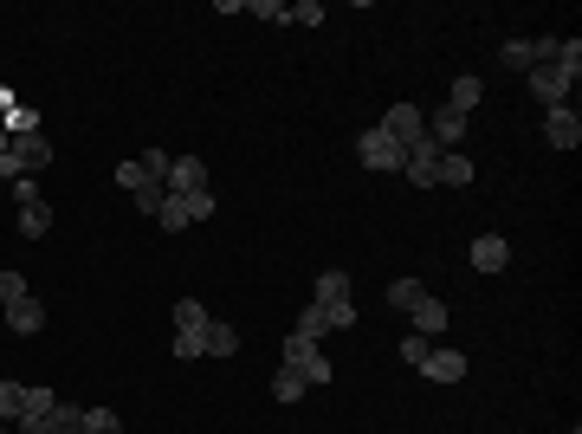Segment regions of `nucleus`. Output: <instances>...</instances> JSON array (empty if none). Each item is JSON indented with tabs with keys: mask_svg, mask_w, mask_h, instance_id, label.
I'll use <instances>...</instances> for the list:
<instances>
[{
	"mask_svg": "<svg viewBox=\"0 0 582 434\" xmlns=\"http://www.w3.org/2000/svg\"><path fill=\"white\" fill-rule=\"evenodd\" d=\"M356 156H363V169H382V175H401V162H408V149H401L395 137H382L376 124L356 137Z\"/></svg>",
	"mask_w": 582,
	"mask_h": 434,
	"instance_id": "nucleus-1",
	"label": "nucleus"
},
{
	"mask_svg": "<svg viewBox=\"0 0 582 434\" xmlns=\"http://www.w3.org/2000/svg\"><path fill=\"white\" fill-rule=\"evenodd\" d=\"M531 98L544 104V111H557V104H570V91H576V72H563V65H531Z\"/></svg>",
	"mask_w": 582,
	"mask_h": 434,
	"instance_id": "nucleus-2",
	"label": "nucleus"
},
{
	"mask_svg": "<svg viewBox=\"0 0 582 434\" xmlns=\"http://www.w3.org/2000/svg\"><path fill=\"white\" fill-rule=\"evenodd\" d=\"M376 130H382V137H395L401 149H414V143H421V137H427V117H421V111H414V104H388V111H382V124H376Z\"/></svg>",
	"mask_w": 582,
	"mask_h": 434,
	"instance_id": "nucleus-3",
	"label": "nucleus"
},
{
	"mask_svg": "<svg viewBox=\"0 0 582 434\" xmlns=\"http://www.w3.org/2000/svg\"><path fill=\"white\" fill-rule=\"evenodd\" d=\"M440 156H447V149H440L434 137H421L408 149V162H401V175H408L414 188H440Z\"/></svg>",
	"mask_w": 582,
	"mask_h": 434,
	"instance_id": "nucleus-4",
	"label": "nucleus"
},
{
	"mask_svg": "<svg viewBox=\"0 0 582 434\" xmlns=\"http://www.w3.org/2000/svg\"><path fill=\"white\" fill-rule=\"evenodd\" d=\"M52 409H59V396H52L46 383H33V389H26V409H20V422H13V428H20V434H52Z\"/></svg>",
	"mask_w": 582,
	"mask_h": 434,
	"instance_id": "nucleus-5",
	"label": "nucleus"
},
{
	"mask_svg": "<svg viewBox=\"0 0 582 434\" xmlns=\"http://www.w3.org/2000/svg\"><path fill=\"white\" fill-rule=\"evenodd\" d=\"M466 266H473V273H505V266H511L505 234H479L473 247H466Z\"/></svg>",
	"mask_w": 582,
	"mask_h": 434,
	"instance_id": "nucleus-6",
	"label": "nucleus"
},
{
	"mask_svg": "<svg viewBox=\"0 0 582 434\" xmlns=\"http://www.w3.org/2000/svg\"><path fill=\"white\" fill-rule=\"evenodd\" d=\"M544 137H550V149H576V143H582L576 104H557V111H544Z\"/></svg>",
	"mask_w": 582,
	"mask_h": 434,
	"instance_id": "nucleus-7",
	"label": "nucleus"
},
{
	"mask_svg": "<svg viewBox=\"0 0 582 434\" xmlns=\"http://www.w3.org/2000/svg\"><path fill=\"white\" fill-rule=\"evenodd\" d=\"M427 117V137H434L440 149H460L466 143V117L453 111V104H440V111H421Z\"/></svg>",
	"mask_w": 582,
	"mask_h": 434,
	"instance_id": "nucleus-8",
	"label": "nucleus"
},
{
	"mask_svg": "<svg viewBox=\"0 0 582 434\" xmlns=\"http://www.w3.org/2000/svg\"><path fill=\"white\" fill-rule=\"evenodd\" d=\"M7 156L20 162L26 175H39V169H46V162H52V143H46V137H39V130H33V137H13V143H7Z\"/></svg>",
	"mask_w": 582,
	"mask_h": 434,
	"instance_id": "nucleus-9",
	"label": "nucleus"
},
{
	"mask_svg": "<svg viewBox=\"0 0 582 434\" xmlns=\"http://www.w3.org/2000/svg\"><path fill=\"white\" fill-rule=\"evenodd\" d=\"M421 376H427V383H460V376H466V357H460V350H427Z\"/></svg>",
	"mask_w": 582,
	"mask_h": 434,
	"instance_id": "nucleus-10",
	"label": "nucleus"
},
{
	"mask_svg": "<svg viewBox=\"0 0 582 434\" xmlns=\"http://www.w3.org/2000/svg\"><path fill=\"white\" fill-rule=\"evenodd\" d=\"M194 188H207V162H201V156H175V169H169V195H194Z\"/></svg>",
	"mask_w": 582,
	"mask_h": 434,
	"instance_id": "nucleus-11",
	"label": "nucleus"
},
{
	"mask_svg": "<svg viewBox=\"0 0 582 434\" xmlns=\"http://www.w3.org/2000/svg\"><path fill=\"white\" fill-rule=\"evenodd\" d=\"M7 331H13V337L46 331V305H39V298H20V305H7Z\"/></svg>",
	"mask_w": 582,
	"mask_h": 434,
	"instance_id": "nucleus-12",
	"label": "nucleus"
},
{
	"mask_svg": "<svg viewBox=\"0 0 582 434\" xmlns=\"http://www.w3.org/2000/svg\"><path fill=\"white\" fill-rule=\"evenodd\" d=\"M447 104H453V111H460V117H473L479 104H485V78L460 72V78H453V91H447Z\"/></svg>",
	"mask_w": 582,
	"mask_h": 434,
	"instance_id": "nucleus-13",
	"label": "nucleus"
},
{
	"mask_svg": "<svg viewBox=\"0 0 582 434\" xmlns=\"http://www.w3.org/2000/svg\"><path fill=\"white\" fill-rule=\"evenodd\" d=\"M343 298H350V273H343V266L317 273V286H311V305H343Z\"/></svg>",
	"mask_w": 582,
	"mask_h": 434,
	"instance_id": "nucleus-14",
	"label": "nucleus"
},
{
	"mask_svg": "<svg viewBox=\"0 0 582 434\" xmlns=\"http://www.w3.org/2000/svg\"><path fill=\"white\" fill-rule=\"evenodd\" d=\"M20 234H26V240H46V234H52V208H46V195H39V201H20Z\"/></svg>",
	"mask_w": 582,
	"mask_h": 434,
	"instance_id": "nucleus-15",
	"label": "nucleus"
},
{
	"mask_svg": "<svg viewBox=\"0 0 582 434\" xmlns=\"http://www.w3.org/2000/svg\"><path fill=\"white\" fill-rule=\"evenodd\" d=\"M414 331H421V337H440V331H447V305H440L434 292L414 305Z\"/></svg>",
	"mask_w": 582,
	"mask_h": 434,
	"instance_id": "nucleus-16",
	"label": "nucleus"
},
{
	"mask_svg": "<svg viewBox=\"0 0 582 434\" xmlns=\"http://www.w3.org/2000/svg\"><path fill=\"white\" fill-rule=\"evenodd\" d=\"M304 389H311V383H304L298 363H279V370H272V396H279V402H298Z\"/></svg>",
	"mask_w": 582,
	"mask_h": 434,
	"instance_id": "nucleus-17",
	"label": "nucleus"
},
{
	"mask_svg": "<svg viewBox=\"0 0 582 434\" xmlns=\"http://www.w3.org/2000/svg\"><path fill=\"white\" fill-rule=\"evenodd\" d=\"M201 344H207V357H233V350H240V331H233V324H214V318H207Z\"/></svg>",
	"mask_w": 582,
	"mask_h": 434,
	"instance_id": "nucleus-18",
	"label": "nucleus"
},
{
	"mask_svg": "<svg viewBox=\"0 0 582 434\" xmlns=\"http://www.w3.org/2000/svg\"><path fill=\"white\" fill-rule=\"evenodd\" d=\"M156 227H162V234H182V227H194V221H188V201H182V195H162Z\"/></svg>",
	"mask_w": 582,
	"mask_h": 434,
	"instance_id": "nucleus-19",
	"label": "nucleus"
},
{
	"mask_svg": "<svg viewBox=\"0 0 582 434\" xmlns=\"http://www.w3.org/2000/svg\"><path fill=\"white\" fill-rule=\"evenodd\" d=\"M440 182L466 188V182H473V156H466V149H447V156H440Z\"/></svg>",
	"mask_w": 582,
	"mask_h": 434,
	"instance_id": "nucleus-20",
	"label": "nucleus"
},
{
	"mask_svg": "<svg viewBox=\"0 0 582 434\" xmlns=\"http://www.w3.org/2000/svg\"><path fill=\"white\" fill-rule=\"evenodd\" d=\"M136 169H143L149 182H162V188H169V169H175V156H169V149H143V156H136Z\"/></svg>",
	"mask_w": 582,
	"mask_h": 434,
	"instance_id": "nucleus-21",
	"label": "nucleus"
},
{
	"mask_svg": "<svg viewBox=\"0 0 582 434\" xmlns=\"http://www.w3.org/2000/svg\"><path fill=\"white\" fill-rule=\"evenodd\" d=\"M175 331H207V305H201V298H175Z\"/></svg>",
	"mask_w": 582,
	"mask_h": 434,
	"instance_id": "nucleus-22",
	"label": "nucleus"
},
{
	"mask_svg": "<svg viewBox=\"0 0 582 434\" xmlns=\"http://www.w3.org/2000/svg\"><path fill=\"white\" fill-rule=\"evenodd\" d=\"M421 298H427V286H421V279H395V286H388V305H395V311H414Z\"/></svg>",
	"mask_w": 582,
	"mask_h": 434,
	"instance_id": "nucleus-23",
	"label": "nucleus"
},
{
	"mask_svg": "<svg viewBox=\"0 0 582 434\" xmlns=\"http://www.w3.org/2000/svg\"><path fill=\"white\" fill-rule=\"evenodd\" d=\"M20 409H26V383H0V422H20Z\"/></svg>",
	"mask_w": 582,
	"mask_h": 434,
	"instance_id": "nucleus-24",
	"label": "nucleus"
},
{
	"mask_svg": "<svg viewBox=\"0 0 582 434\" xmlns=\"http://www.w3.org/2000/svg\"><path fill=\"white\" fill-rule=\"evenodd\" d=\"M246 13H253V20H266V26H285L291 20V0H246Z\"/></svg>",
	"mask_w": 582,
	"mask_h": 434,
	"instance_id": "nucleus-25",
	"label": "nucleus"
},
{
	"mask_svg": "<svg viewBox=\"0 0 582 434\" xmlns=\"http://www.w3.org/2000/svg\"><path fill=\"white\" fill-rule=\"evenodd\" d=\"M298 337H311V344H317V337H330L324 305H304V311H298Z\"/></svg>",
	"mask_w": 582,
	"mask_h": 434,
	"instance_id": "nucleus-26",
	"label": "nucleus"
},
{
	"mask_svg": "<svg viewBox=\"0 0 582 434\" xmlns=\"http://www.w3.org/2000/svg\"><path fill=\"white\" fill-rule=\"evenodd\" d=\"M52 434H85V409L59 402V409H52Z\"/></svg>",
	"mask_w": 582,
	"mask_h": 434,
	"instance_id": "nucleus-27",
	"label": "nucleus"
},
{
	"mask_svg": "<svg viewBox=\"0 0 582 434\" xmlns=\"http://www.w3.org/2000/svg\"><path fill=\"white\" fill-rule=\"evenodd\" d=\"M85 434H123V415L117 409H85Z\"/></svg>",
	"mask_w": 582,
	"mask_h": 434,
	"instance_id": "nucleus-28",
	"label": "nucleus"
},
{
	"mask_svg": "<svg viewBox=\"0 0 582 434\" xmlns=\"http://www.w3.org/2000/svg\"><path fill=\"white\" fill-rule=\"evenodd\" d=\"M182 201H188V221H214V208H220L214 188H194V195H182Z\"/></svg>",
	"mask_w": 582,
	"mask_h": 434,
	"instance_id": "nucleus-29",
	"label": "nucleus"
},
{
	"mask_svg": "<svg viewBox=\"0 0 582 434\" xmlns=\"http://www.w3.org/2000/svg\"><path fill=\"white\" fill-rule=\"evenodd\" d=\"M427 350H434V337H421V331H408V337H401V363H414V370L427 363Z\"/></svg>",
	"mask_w": 582,
	"mask_h": 434,
	"instance_id": "nucleus-30",
	"label": "nucleus"
},
{
	"mask_svg": "<svg viewBox=\"0 0 582 434\" xmlns=\"http://www.w3.org/2000/svg\"><path fill=\"white\" fill-rule=\"evenodd\" d=\"M20 298H33L26 273H0V305H20Z\"/></svg>",
	"mask_w": 582,
	"mask_h": 434,
	"instance_id": "nucleus-31",
	"label": "nucleus"
},
{
	"mask_svg": "<svg viewBox=\"0 0 582 434\" xmlns=\"http://www.w3.org/2000/svg\"><path fill=\"white\" fill-rule=\"evenodd\" d=\"M298 370H304V383H330V376H337V370H330V357H324V350H311V357H304Z\"/></svg>",
	"mask_w": 582,
	"mask_h": 434,
	"instance_id": "nucleus-32",
	"label": "nucleus"
},
{
	"mask_svg": "<svg viewBox=\"0 0 582 434\" xmlns=\"http://www.w3.org/2000/svg\"><path fill=\"white\" fill-rule=\"evenodd\" d=\"M175 357H182V363H194V357H207L201 331H175Z\"/></svg>",
	"mask_w": 582,
	"mask_h": 434,
	"instance_id": "nucleus-33",
	"label": "nucleus"
},
{
	"mask_svg": "<svg viewBox=\"0 0 582 434\" xmlns=\"http://www.w3.org/2000/svg\"><path fill=\"white\" fill-rule=\"evenodd\" d=\"M324 318H330V331H356V305L343 298V305H324Z\"/></svg>",
	"mask_w": 582,
	"mask_h": 434,
	"instance_id": "nucleus-34",
	"label": "nucleus"
},
{
	"mask_svg": "<svg viewBox=\"0 0 582 434\" xmlns=\"http://www.w3.org/2000/svg\"><path fill=\"white\" fill-rule=\"evenodd\" d=\"M291 20H298V26H324V7H317V0H291Z\"/></svg>",
	"mask_w": 582,
	"mask_h": 434,
	"instance_id": "nucleus-35",
	"label": "nucleus"
},
{
	"mask_svg": "<svg viewBox=\"0 0 582 434\" xmlns=\"http://www.w3.org/2000/svg\"><path fill=\"white\" fill-rule=\"evenodd\" d=\"M505 65H531V39H505Z\"/></svg>",
	"mask_w": 582,
	"mask_h": 434,
	"instance_id": "nucleus-36",
	"label": "nucleus"
},
{
	"mask_svg": "<svg viewBox=\"0 0 582 434\" xmlns=\"http://www.w3.org/2000/svg\"><path fill=\"white\" fill-rule=\"evenodd\" d=\"M13 201H39V175H20V182H13Z\"/></svg>",
	"mask_w": 582,
	"mask_h": 434,
	"instance_id": "nucleus-37",
	"label": "nucleus"
},
{
	"mask_svg": "<svg viewBox=\"0 0 582 434\" xmlns=\"http://www.w3.org/2000/svg\"><path fill=\"white\" fill-rule=\"evenodd\" d=\"M7 143H13V137H7V124H0V149H7Z\"/></svg>",
	"mask_w": 582,
	"mask_h": 434,
	"instance_id": "nucleus-38",
	"label": "nucleus"
},
{
	"mask_svg": "<svg viewBox=\"0 0 582 434\" xmlns=\"http://www.w3.org/2000/svg\"><path fill=\"white\" fill-rule=\"evenodd\" d=\"M0 434H7V422H0Z\"/></svg>",
	"mask_w": 582,
	"mask_h": 434,
	"instance_id": "nucleus-39",
	"label": "nucleus"
}]
</instances>
